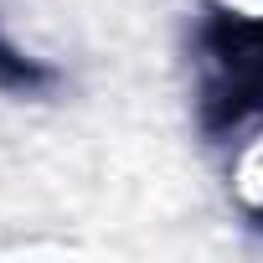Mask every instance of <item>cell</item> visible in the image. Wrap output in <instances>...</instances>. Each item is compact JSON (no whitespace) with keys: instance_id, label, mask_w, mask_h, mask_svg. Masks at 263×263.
Here are the masks:
<instances>
[{"instance_id":"6da1fadb","label":"cell","mask_w":263,"mask_h":263,"mask_svg":"<svg viewBox=\"0 0 263 263\" xmlns=\"http://www.w3.org/2000/svg\"><path fill=\"white\" fill-rule=\"evenodd\" d=\"M6 57H11V52H0V67H6ZM11 78H16V83H26V88H36V83H47V72H36L31 62H11Z\"/></svg>"}]
</instances>
